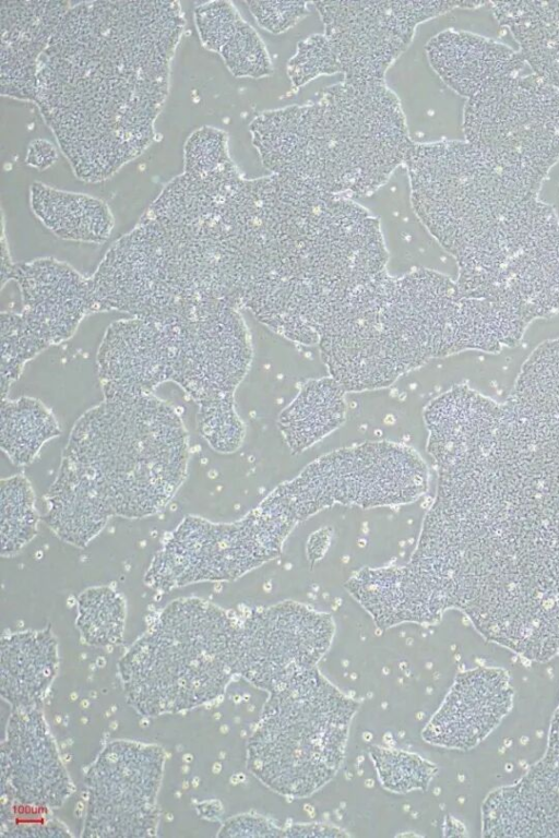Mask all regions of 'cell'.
I'll use <instances>...</instances> for the list:
<instances>
[{
    "label": "cell",
    "mask_w": 559,
    "mask_h": 838,
    "mask_svg": "<svg viewBox=\"0 0 559 838\" xmlns=\"http://www.w3.org/2000/svg\"><path fill=\"white\" fill-rule=\"evenodd\" d=\"M193 19L201 44L218 53L234 76L262 79L273 73L266 46L231 2L199 3Z\"/></svg>",
    "instance_id": "7402d4cb"
},
{
    "label": "cell",
    "mask_w": 559,
    "mask_h": 838,
    "mask_svg": "<svg viewBox=\"0 0 559 838\" xmlns=\"http://www.w3.org/2000/svg\"><path fill=\"white\" fill-rule=\"evenodd\" d=\"M10 280L20 289L23 320L47 348L69 340L94 313L88 277L55 258L14 263Z\"/></svg>",
    "instance_id": "ac0fdd59"
},
{
    "label": "cell",
    "mask_w": 559,
    "mask_h": 838,
    "mask_svg": "<svg viewBox=\"0 0 559 838\" xmlns=\"http://www.w3.org/2000/svg\"><path fill=\"white\" fill-rule=\"evenodd\" d=\"M533 74L559 88V0L488 2Z\"/></svg>",
    "instance_id": "cb8c5ba5"
},
{
    "label": "cell",
    "mask_w": 559,
    "mask_h": 838,
    "mask_svg": "<svg viewBox=\"0 0 559 838\" xmlns=\"http://www.w3.org/2000/svg\"><path fill=\"white\" fill-rule=\"evenodd\" d=\"M526 324L503 307L466 296L427 268L386 271L356 288L328 315L318 346L329 375L346 392L391 386L437 358L498 352L521 342Z\"/></svg>",
    "instance_id": "7a4b0ae2"
},
{
    "label": "cell",
    "mask_w": 559,
    "mask_h": 838,
    "mask_svg": "<svg viewBox=\"0 0 559 838\" xmlns=\"http://www.w3.org/2000/svg\"><path fill=\"white\" fill-rule=\"evenodd\" d=\"M507 674L477 669L460 674L423 732L429 743L467 750L485 739L512 705Z\"/></svg>",
    "instance_id": "d6986e66"
},
{
    "label": "cell",
    "mask_w": 559,
    "mask_h": 838,
    "mask_svg": "<svg viewBox=\"0 0 559 838\" xmlns=\"http://www.w3.org/2000/svg\"><path fill=\"white\" fill-rule=\"evenodd\" d=\"M0 494L1 555L10 558L36 537L39 514L34 490L24 476L2 479Z\"/></svg>",
    "instance_id": "f546056e"
},
{
    "label": "cell",
    "mask_w": 559,
    "mask_h": 838,
    "mask_svg": "<svg viewBox=\"0 0 559 838\" xmlns=\"http://www.w3.org/2000/svg\"><path fill=\"white\" fill-rule=\"evenodd\" d=\"M29 205L37 219L63 240L102 244L114 229V216L107 203L85 193L35 181L29 187Z\"/></svg>",
    "instance_id": "d4e9b609"
},
{
    "label": "cell",
    "mask_w": 559,
    "mask_h": 838,
    "mask_svg": "<svg viewBox=\"0 0 559 838\" xmlns=\"http://www.w3.org/2000/svg\"><path fill=\"white\" fill-rule=\"evenodd\" d=\"M425 50L430 67L441 81L466 99L501 77L520 73L525 64L513 48L456 29L436 34Z\"/></svg>",
    "instance_id": "44dd1931"
},
{
    "label": "cell",
    "mask_w": 559,
    "mask_h": 838,
    "mask_svg": "<svg viewBox=\"0 0 559 838\" xmlns=\"http://www.w3.org/2000/svg\"><path fill=\"white\" fill-rule=\"evenodd\" d=\"M335 73H338L337 61L324 34H313L300 40L287 62V75L295 89L319 76Z\"/></svg>",
    "instance_id": "836d02e7"
},
{
    "label": "cell",
    "mask_w": 559,
    "mask_h": 838,
    "mask_svg": "<svg viewBox=\"0 0 559 838\" xmlns=\"http://www.w3.org/2000/svg\"><path fill=\"white\" fill-rule=\"evenodd\" d=\"M328 613L294 601L237 618L234 672L269 693L314 668L329 648Z\"/></svg>",
    "instance_id": "5bb4252c"
},
{
    "label": "cell",
    "mask_w": 559,
    "mask_h": 838,
    "mask_svg": "<svg viewBox=\"0 0 559 838\" xmlns=\"http://www.w3.org/2000/svg\"><path fill=\"white\" fill-rule=\"evenodd\" d=\"M170 382L198 405L197 424L240 421L235 392L249 371L252 345L239 312L224 302L188 306L171 313Z\"/></svg>",
    "instance_id": "8fae6325"
},
{
    "label": "cell",
    "mask_w": 559,
    "mask_h": 838,
    "mask_svg": "<svg viewBox=\"0 0 559 838\" xmlns=\"http://www.w3.org/2000/svg\"><path fill=\"white\" fill-rule=\"evenodd\" d=\"M357 707L314 668L299 674L270 692L248 743V768L282 794H311L341 766Z\"/></svg>",
    "instance_id": "ba28073f"
},
{
    "label": "cell",
    "mask_w": 559,
    "mask_h": 838,
    "mask_svg": "<svg viewBox=\"0 0 559 838\" xmlns=\"http://www.w3.org/2000/svg\"><path fill=\"white\" fill-rule=\"evenodd\" d=\"M76 626L83 641L94 647L118 645L123 636L126 602L110 586L85 589L76 601Z\"/></svg>",
    "instance_id": "f1b7e54d"
},
{
    "label": "cell",
    "mask_w": 559,
    "mask_h": 838,
    "mask_svg": "<svg viewBox=\"0 0 559 838\" xmlns=\"http://www.w3.org/2000/svg\"><path fill=\"white\" fill-rule=\"evenodd\" d=\"M45 504L46 525L58 538L78 548L87 546L112 517L91 486L63 463L45 495Z\"/></svg>",
    "instance_id": "484cf974"
},
{
    "label": "cell",
    "mask_w": 559,
    "mask_h": 838,
    "mask_svg": "<svg viewBox=\"0 0 559 838\" xmlns=\"http://www.w3.org/2000/svg\"><path fill=\"white\" fill-rule=\"evenodd\" d=\"M231 160L228 135L217 128L201 127L194 130L183 144V172L186 173L204 176Z\"/></svg>",
    "instance_id": "d6a6232c"
},
{
    "label": "cell",
    "mask_w": 559,
    "mask_h": 838,
    "mask_svg": "<svg viewBox=\"0 0 559 838\" xmlns=\"http://www.w3.org/2000/svg\"><path fill=\"white\" fill-rule=\"evenodd\" d=\"M190 456L178 411L154 394L104 399L74 423L61 462L97 492L111 516L162 511L181 487Z\"/></svg>",
    "instance_id": "5b68a950"
},
{
    "label": "cell",
    "mask_w": 559,
    "mask_h": 838,
    "mask_svg": "<svg viewBox=\"0 0 559 838\" xmlns=\"http://www.w3.org/2000/svg\"><path fill=\"white\" fill-rule=\"evenodd\" d=\"M46 345L31 331L21 313H1V397L7 398L11 385L20 378L25 364Z\"/></svg>",
    "instance_id": "4dcf8cb0"
},
{
    "label": "cell",
    "mask_w": 559,
    "mask_h": 838,
    "mask_svg": "<svg viewBox=\"0 0 559 838\" xmlns=\"http://www.w3.org/2000/svg\"><path fill=\"white\" fill-rule=\"evenodd\" d=\"M427 471L419 454L407 445L366 442L318 458L262 503L296 524L335 504L403 505L426 492Z\"/></svg>",
    "instance_id": "30bf717a"
},
{
    "label": "cell",
    "mask_w": 559,
    "mask_h": 838,
    "mask_svg": "<svg viewBox=\"0 0 559 838\" xmlns=\"http://www.w3.org/2000/svg\"><path fill=\"white\" fill-rule=\"evenodd\" d=\"M462 129L504 173L539 192L559 160V88L533 73L501 77L466 99Z\"/></svg>",
    "instance_id": "9c48e42d"
},
{
    "label": "cell",
    "mask_w": 559,
    "mask_h": 838,
    "mask_svg": "<svg viewBox=\"0 0 559 838\" xmlns=\"http://www.w3.org/2000/svg\"><path fill=\"white\" fill-rule=\"evenodd\" d=\"M57 668V641L50 628L2 637L1 695L13 709L37 708Z\"/></svg>",
    "instance_id": "603a6c76"
},
{
    "label": "cell",
    "mask_w": 559,
    "mask_h": 838,
    "mask_svg": "<svg viewBox=\"0 0 559 838\" xmlns=\"http://www.w3.org/2000/svg\"><path fill=\"white\" fill-rule=\"evenodd\" d=\"M346 390L333 376L307 381L282 410L277 427L292 453H300L345 421Z\"/></svg>",
    "instance_id": "4316f807"
},
{
    "label": "cell",
    "mask_w": 559,
    "mask_h": 838,
    "mask_svg": "<svg viewBox=\"0 0 559 838\" xmlns=\"http://www.w3.org/2000/svg\"><path fill=\"white\" fill-rule=\"evenodd\" d=\"M164 752L129 741L108 744L85 777L83 836H152L158 824L157 794Z\"/></svg>",
    "instance_id": "9a60e30c"
},
{
    "label": "cell",
    "mask_w": 559,
    "mask_h": 838,
    "mask_svg": "<svg viewBox=\"0 0 559 838\" xmlns=\"http://www.w3.org/2000/svg\"><path fill=\"white\" fill-rule=\"evenodd\" d=\"M58 157V149L50 141L35 139L27 145L25 163L31 168L43 171L53 166Z\"/></svg>",
    "instance_id": "8d00e7d4"
},
{
    "label": "cell",
    "mask_w": 559,
    "mask_h": 838,
    "mask_svg": "<svg viewBox=\"0 0 559 838\" xmlns=\"http://www.w3.org/2000/svg\"><path fill=\"white\" fill-rule=\"evenodd\" d=\"M13 265H14V263L12 262L10 253H9V249H8V244H7V240H5V235H4V229H3V234H2V256H1V287L2 288L10 280V275H11Z\"/></svg>",
    "instance_id": "74e56055"
},
{
    "label": "cell",
    "mask_w": 559,
    "mask_h": 838,
    "mask_svg": "<svg viewBox=\"0 0 559 838\" xmlns=\"http://www.w3.org/2000/svg\"><path fill=\"white\" fill-rule=\"evenodd\" d=\"M104 399H128L154 394L169 382V336L164 318L112 322L96 355Z\"/></svg>",
    "instance_id": "e0dca14e"
},
{
    "label": "cell",
    "mask_w": 559,
    "mask_h": 838,
    "mask_svg": "<svg viewBox=\"0 0 559 838\" xmlns=\"http://www.w3.org/2000/svg\"><path fill=\"white\" fill-rule=\"evenodd\" d=\"M278 829L261 817L241 815L228 819L218 836H281Z\"/></svg>",
    "instance_id": "d590c367"
},
{
    "label": "cell",
    "mask_w": 559,
    "mask_h": 838,
    "mask_svg": "<svg viewBox=\"0 0 559 838\" xmlns=\"http://www.w3.org/2000/svg\"><path fill=\"white\" fill-rule=\"evenodd\" d=\"M72 3L68 1H2L1 95L35 103L41 55Z\"/></svg>",
    "instance_id": "ffe728a7"
},
{
    "label": "cell",
    "mask_w": 559,
    "mask_h": 838,
    "mask_svg": "<svg viewBox=\"0 0 559 838\" xmlns=\"http://www.w3.org/2000/svg\"><path fill=\"white\" fill-rule=\"evenodd\" d=\"M370 755L383 787L394 792L424 789L436 770L435 766L414 754L373 749Z\"/></svg>",
    "instance_id": "1f68e13d"
},
{
    "label": "cell",
    "mask_w": 559,
    "mask_h": 838,
    "mask_svg": "<svg viewBox=\"0 0 559 838\" xmlns=\"http://www.w3.org/2000/svg\"><path fill=\"white\" fill-rule=\"evenodd\" d=\"M185 26L178 1L66 12L39 59L35 105L79 180L100 183L152 144Z\"/></svg>",
    "instance_id": "6da1fadb"
},
{
    "label": "cell",
    "mask_w": 559,
    "mask_h": 838,
    "mask_svg": "<svg viewBox=\"0 0 559 838\" xmlns=\"http://www.w3.org/2000/svg\"><path fill=\"white\" fill-rule=\"evenodd\" d=\"M258 25L271 34H282L307 16L312 2L305 1H247L245 2Z\"/></svg>",
    "instance_id": "e575fe53"
},
{
    "label": "cell",
    "mask_w": 559,
    "mask_h": 838,
    "mask_svg": "<svg viewBox=\"0 0 559 838\" xmlns=\"http://www.w3.org/2000/svg\"><path fill=\"white\" fill-rule=\"evenodd\" d=\"M295 525L261 506L234 523L189 515L154 555L144 583L164 592L201 582L234 580L276 558Z\"/></svg>",
    "instance_id": "7c38bea8"
},
{
    "label": "cell",
    "mask_w": 559,
    "mask_h": 838,
    "mask_svg": "<svg viewBox=\"0 0 559 838\" xmlns=\"http://www.w3.org/2000/svg\"><path fill=\"white\" fill-rule=\"evenodd\" d=\"M2 806L49 812L71 793V782L37 708L13 709L1 745Z\"/></svg>",
    "instance_id": "2e32d148"
},
{
    "label": "cell",
    "mask_w": 559,
    "mask_h": 838,
    "mask_svg": "<svg viewBox=\"0 0 559 838\" xmlns=\"http://www.w3.org/2000/svg\"><path fill=\"white\" fill-rule=\"evenodd\" d=\"M0 428L1 450L16 466L31 464L44 444L61 433L51 410L29 396L2 398Z\"/></svg>",
    "instance_id": "83f0119b"
},
{
    "label": "cell",
    "mask_w": 559,
    "mask_h": 838,
    "mask_svg": "<svg viewBox=\"0 0 559 838\" xmlns=\"http://www.w3.org/2000/svg\"><path fill=\"white\" fill-rule=\"evenodd\" d=\"M263 277L248 308L288 340L312 346L325 311L356 284L362 252L353 200L270 173Z\"/></svg>",
    "instance_id": "277c9868"
},
{
    "label": "cell",
    "mask_w": 559,
    "mask_h": 838,
    "mask_svg": "<svg viewBox=\"0 0 559 838\" xmlns=\"http://www.w3.org/2000/svg\"><path fill=\"white\" fill-rule=\"evenodd\" d=\"M236 624L200 598L171 601L119 661L129 703L154 717L217 698L235 673Z\"/></svg>",
    "instance_id": "8992f818"
},
{
    "label": "cell",
    "mask_w": 559,
    "mask_h": 838,
    "mask_svg": "<svg viewBox=\"0 0 559 838\" xmlns=\"http://www.w3.org/2000/svg\"><path fill=\"white\" fill-rule=\"evenodd\" d=\"M249 131L270 173L353 200L385 184L414 144L385 82L342 81L314 101L261 112Z\"/></svg>",
    "instance_id": "3957f363"
},
{
    "label": "cell",
    "mask_w": 559,
    "mask_h": 838,
    "mask_svg": "<svg viewBox=\"0 0 559 838\" xmlns=\"http://www.w3.org/2000/svg\"><path fill=\"white\" fill-rule=\"evenodd\" d=\"M404 165L415 214L456 263L538 197L465 140L414 142Z\"/></svg>",
    "instance_id": "52a82bcc"
},
{
    "label": "cell",
    "mask_w": 559,
    "mask_h": 838,
    "mask_svg": "<svg viewBox=\"0 0 559 838\" xmlns=\"http://www.w3.org/2000/svg\"><path fill=\"white\" fill-rule=\"evenodd\" d=\"M481 1L312 2L347 82H385V73L411 45L419 24Z\"/></svg>",
    "instance_id": "4fadbf2b"
}]
</instances>
